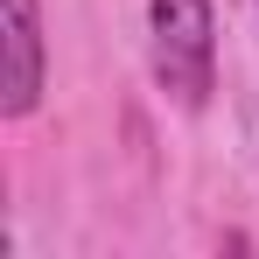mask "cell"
I'll list each match as a JSON object with an SVG mask.
<instances>
[{
	"mask_svg": "<svg viewBox=\"0 0 259 259\" xmlns=\"http://www.w3.org/2000/svg\"><path fill=\"white\" fill-rule=\"evenodd\" d=\"M154 35V84L182 112H203L217 91V14L210 0H147Z\"/></svg>",
	"mask_w": 259,
	"mask_h": 259,
	"instance_id": "6da1fadb",
	"label": "cell"
},
{
	"mask_svg": "<svg viewBox=\"0 0 259 259\" xmlns=\"http://www.w3.org/2000/svg\"><path fill=\"white\" fill-rule=\"evenodd\" d=\"M42 77H49V56H42L35 0H0V112L28 119L42 105Z\"/></svg>",
	"mask_w": 259,
	"mask_h": 259,
	"instance_id": "7a4b0ae2",
	"label": "cell"
}]
</instances>
